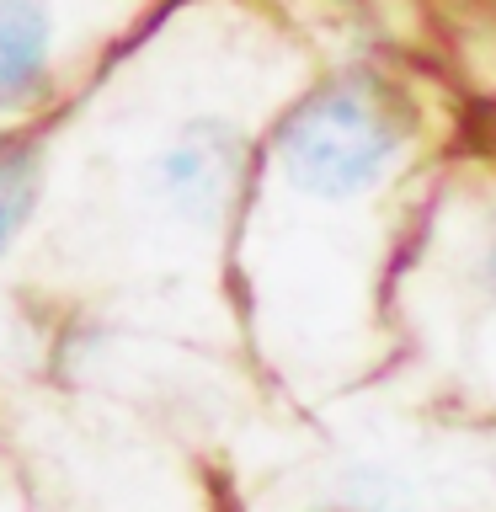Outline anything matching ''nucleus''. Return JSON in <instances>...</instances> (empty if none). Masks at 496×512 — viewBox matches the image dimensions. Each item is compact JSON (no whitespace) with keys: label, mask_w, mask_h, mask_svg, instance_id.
I'll use <instances>...</instances> for the list:
<instances>
[{"label":"nucleus","mask_w":496,"mask_h":512,"mask_svg":"<svg viewBox=\"0 0 496 512\" xmlns=\"http://www.w3.org/2000/svg\"><path fill=\"white\" fill-rule=\"evenodd\" d=\"M400 123L374 86H336L310 96L283 128V166L299 187L342 198L379 176L395 155Z\"/></svg>","instance_id":"f257e3e1"},{"label":"nucleus","mask_w":496,"mask_h":512,"mask_svg":"<svg viewBox=\"0 0 496 512\" xmlns=\"http://www.w3.org/2000/svg\"><path fill=\"white\" fill-rule=\"evenodd\" d=\"M48 59V16L38 0H0V107L16 102Z\"/></svg>","instance_id":"7ed1b4c3"},{"label":"nucleus","mask_w":496,"mask_h":512,"mask_svg":"<svg viewBox=\"0 0 496 512\" xmlns=\"http://www.w3.org/2000/svg\"><path fill=\"white\" fill-rule=\"evenodd\" d=\"M32 198H38V150L22 139H0V246L32 214Z\"/></svg>","instance_id":"20e7f679"},{"label":"nucleus","mask_w":496,"mask_h":512,"mask_svg":"<svg viewBox=\"0 0 496 512\" xmlns=\"http://www.w3.org/2000/svg\"><path fill=\"white\" fill-rule=\"evenodd\" d=\"M235 166H240V150L224 134H187V144H176L171 155V192L182 198L187 208H198V214H214V208L235 192Z\"/></svg>","instance_id":"f03ea898"}]
</instances>
